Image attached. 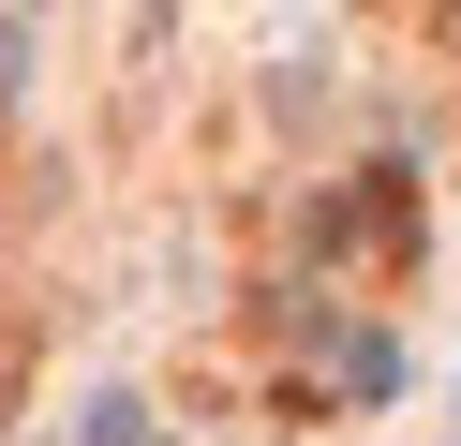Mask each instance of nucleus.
<instances>
[{
  "mask_svg": "<svg viewBox=\"0 0 461 446\" xmlns=\"http://www.w3.org/2000/svg\"><path fill=\"white\" fill-rule=\"evenodd\" d=\"M90 446H149V416H134V402H90Z\"/></svg>",
  "mask_w": 461,
  "mask_h": 446,
  "instance_id": "obj_1",
  "label": "nucleus"
}]
</instances>
